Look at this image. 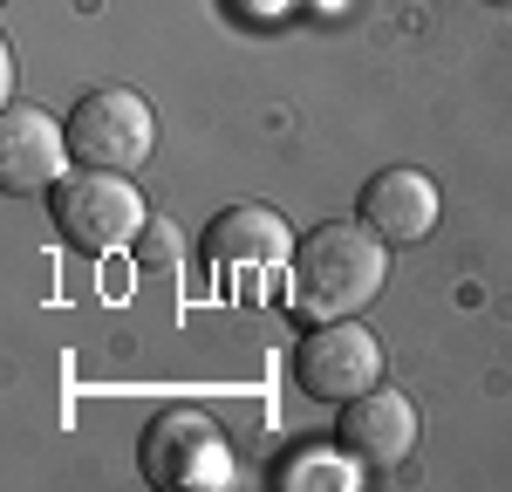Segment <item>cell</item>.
Wrapping results in <instances>:
<instances>
[{
    "label": "cell",
    "instance_id": "obj_4",
    "mask_svg": "<svg viewBox=\"0 0 512 492\" xmlns=\"http://www.w3.org/2000/svg\"><path fill=\"white\" fill-rule=\"evenodd\" d=\"M62 123H69V158L89 164V171H137V164H151V151H158L151 103L137 89H123V82L76 96V110Z\"/></svg>",
    "mask_w": 512,
    "mask_h": 492
},
{
    "label": "cell",
    "instance_id": "obj_8",
    "mask_svg": "<svg viewBox=\"0 0 512 492\" xmlns=\"http://www.w3.org/2000/svg\"><path fill=\"white\" fill-rule=\"evenodd\" d=\"M335 438H342L369 472H396V465L417 451V404H410L403 390H390V383H376V390H362V397L342 404Z\"/></svg>",
    "mask_w": 512,
    "mask_h": 492
},
{
    "label": "cell",
    "instance_id": "obj_3",
    "mask_svg": "<svg viewBox=\"0 0 512 492\" xmlns=\"http://www.w3.org/2000/svg\"><path fill=\"white\" fill-rule=\"evenodd\" d=\"M48 219H55L62 246H76V253H89V260L123 253V246L151 226L144 192L130 185V171H89V164L48 192Z\"/></svg>",
    "mask_w": 512,
    "mask_h": 492
},
{
    "label": "cell",
    "instance_id": "obj_9",
    "mask_svg": "<svg viewBox=\"0 0 512 492\" xmlns=\"http://www.w3.org/2000/svg\"><path fill=\"white\" fill-rule=\"evenodd\" d=\"M294 226L280 219L274 205L260 199H239L226 205L212 226H205V240H198V253L212 260V267H246V274H267V267H287L294 260Z\"/></svg>",
    "mask_w": 512,
    "mask_h": 492
},
{
    "label": "cell",
    "instance_id": "obj_6",
    "mask_svg": "<svg viewBox=\"0 0 512 492\" xmlns=\"http://www.w3.org/2000/svg\"><path fill=\"white\" fill-rule=\"evenodd\" d=\"M69 123L48 117L41 103H7L0 110V185L14 199H35V192H55L69 171Z\"/></svg>",
    "mask_w": 512,
    "mask_h": 492
},
{
    "label": "cell",
    "instance_id": "obj_12",
    "mask_svg": "<svg viewBox=\"0 0 512 492\" xmlns=\"http://www.w3.org/2000/svg\"><path fill=\"white\" fill-rule=\"evenodd\" d=\"M485 7H512V0H485Z\"/></svg>",
    "mask_w": 512,
    "mask_h": 492
},
{
    "label": "cell",
    "instance_id": "obj_5",
    "mask_svg": "<svg viewBox=\"0 0 512 492\" xmlns=\"http://www.w3.org/2000/svg\"><path fill=\"white\" fill-rule=\"evenodd\" d=\"M294 383H301V397H315L328 410H342L349 397L376 390L383 383V342H376V328L355 322V315L315 322L301 335V349H294Z\"/></svg>",
    "mask_w": 512,
    "mask_h": 492
},
{
    "label": "cell",
    "instance_id": "obj_11",
    "mask_svg": "<svg viewBox=\"0 0 512 492\" xmlns=\"http://www.w3.org/2000/svg\"><path fill=\"white\" fill-rule=\"evenodd\" d=\"M144 246H151L144 260H171V253H178V240H171V233H151V240H144Z\"/></svg>",
    "mask_w": 512,
    "mask_h": 492
},
{
    "label": "cell",
    "instance_id": "obj_2",
    "mask_svg": "<svg viewBox=\"0 0 512 492\" xmlns=\"http://www.w3.org/2000/svg\"><path fill=\"white\" fill-rule=\"evenodd\" d=\"M233 438L219 417H205L192 404H171L158 417H144L137 431V472L158 492H226L233 486Z\"/></svg>",
    "mask_w": 512,
    "mask_h": 492
},
{
    "label": "cell",
    "instance_id": "obj_1",
    "mask_svg": "<svg viewBox=\"0 0 512 492\" xmlns=\"http://www.w3.org/2000/svg\"><path fill=\"white\" fill-rule=\"evenodd\" d=\"M287 281H294V315H308V322L362 315L390 281V240H376L362 219H321L294 246Z\"/></svg>",
    "mask_w": 512,
    "mask_h": 492
},
{
    "label": "cell",
    "instance_id": "obj_10",
    "mask_svg": "<svg viewBox=\"0 0 512 492\" xmlns=\"http://www.w3.org/2000/svg\"><path fill=\"white\" fill-rule=\"evenodd\" d=\"M369 479V465L355 458L349 445H315V451H294L287 465L274 472L280 492H355Z\"/></svg>",
    "mask_w": 512,
    "mask_h": 492
},
{
    "label": "cell",
    "instance_id": "obj_7",
    "mask_svg": "<svg viewBox=\"0 0 512 492\" xmlns=\"http://www.w3.org/2000/svg\"><path fill=\"white\" fill-rule=\"evenodd\" d=\"M437 212H444V199H437L431 171H417V164H390V171H376V178L355 192V219H362L376 240H390V246L431 240Z\"/></svg>",
    "mask_w": 512,
    "mask_h": 492
}]
</instances>
